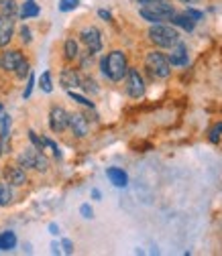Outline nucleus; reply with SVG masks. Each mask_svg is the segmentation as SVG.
Wrapping results in <instances>:
<instances>
[{"label": "nucleus", "instance_id": "obj_23", "mask_svg": "<svg viewBox=\"0 0 222 256\" xmlns=\"http://www.w3.org/2000/svg\"><path fill=\"white\" fill-rule=\"evenodd\" d=\"M63 49H66V57H68V59L78 57V45H76L74 39H68V41H66V47H63Z\"/></svg>", "mask_w": 222, "mask_h": 256}, {"label": "nucleus", "instance_id": "obj_34", "mask_svg": "<svg viewBox=\"0 0 222 256\" xmlns=\"http://www.w3.org/2000/svg\"><path fill=\"white\" fill-rule=\"evenodd\" d=\"M98 16L104 18V20H112V14H110L108 10H98Z\"/></svg>", "mask_w": 222, "mask_h": 256}, {"label": "nucleus", "instance_id": "obj_28", "mask_svg": "<svg viewBox=\"0 0 222 256\" xmlns=\"http://www.w3.org/2000/svg\"><path fill=\"white\" fill-rule=\"evenodd\" d=\"M220 136H222V122L214 124V128L210 130V140H212V142H218V140H220Z\"/></svg>", "mask_w": 222, "mask_h": 256}, {"label": "nucleus", "instance_id": "obj_20", "mask_svg": "<svg viewBox=\"0 0 222 256\" xmlns=\"http://www.w3.org/2000/svg\"><path fill=\"white\" fill-rule=\"evenodd\" d=\"M13 202L11 183H0V206H9Z\"/></svg>", "mask_w": 222, "mask_h": 256}, {"label": "nucleus", "instance_id": "obj_15", "mask_svg": "<svg viewBox=\"0 0 222 256\" xmlns=\"http://www.w3.org/2000/svg\"><path fill=\"white\" fill-rule=\"evenodd\" d=\"M59 82H61V86L66 88V90H72V88H78L82 80H80V76H78L74 70H63Z\"/></svg>", "mask_w": 222, "mask_h": 256}, {"label": "nucleus", "instance_id": "obj_26", "mask_svg": "<svg viewBox=\"0 0 222 256\" xmlns=\"http://www.w3.org/2000/svg\"><path fill=\"white\" fill-rule=\"evenodd\" d=\"M29 138H31V142H33V144H35V148L43 150V146H45V138H39L35 130H29Z\"/></svg>", "mask_w": 222, "mask_h": 256}, {"label": "nucleus", "instance_id": "obj_18", "mask_svg": "<svg viewBox=\"0 0 222 256\" xmlns=\"http://www.w3.org/2000/svg\"><path fill=\"white\" fill-rule=\"evenodd\" d=\"M15 246H17L15 232H3L0 234V250H13Z\"/></svg>", "mask_w": 222, "mask_h": 256}, {"label": "nucleus", "instance_id": "obj_27", "mask_svg": "<svg viewBox=\"0 0 222 256\" xmlns=\"http://www.w3.org/2000/svg\"><path fill=\"white\" fill-rule=\"evenodd\" d=\"M15 72H17V76H19L21 80H23V78H27V76L31 74V70H29V63L23 59V61L19 63V66H17V70H15Z\"/></svg>", "mask_w": 222, "mask_h": 256}, {"label": "nucleus", "instance_id": "obj_13", "mask_svg": "<svg viewBox=\"0 0 222 256\" xmlns=\"http://www.w3.org/2000/svg\"><path fill=\"white\" fill-rule=\"evenodd\" d=\"M167 61H169V66H177V68L185 66V63H187V49H185V45L183 43H175L171 53H169V57H167Z\"/></svg>", "mask_w": 222, "mask_h": 256}, {"label": "nucleus", "instance_id": "obj_32", "mask_svg": "<svg viewBox=\"0 0 222 256\" xmlns=\"http://www.w3.org/2000/svg\"><path fill=\"white\" fill-rule=\"evenodd\" d=\"M21 39H23V43H31V30H29V26H21Z\"/></svg>", "mask_w": 222, "mask_h": 256}, {"label": "nucleus", "instance_id": "obj_9", "mask_svg": "<svg viewBox=\"0 0 222 256\" xmlns=\"http://www.w3.org/2000/svg\"><path fill=\"white\" fill-rule=\"evenodd\" d=\"M15 33V16H0V47H7Z\"/></svg>", "mask_w": 222, "mask_h": 256}, {"label": "nucleus", "instance_id": "obj_10", "mask_svg": "<svg viewBox=\"0 0 222 256\" xmlns=\"http://www.w3.org/2000/svg\"><path fill=\"white\" fill-rule=\"evenodd\" d=\"M5 177H7V183H11V185H25L27 183V173H25V169L21 165L7 167Z\"/></svg>", "mask_w": 222, "mask_h": 256}, {"label": "nucleus", "instance_id": "obj_1", "mask_svg": "<svg viewBox=\"0 0 222 256\" xmlns=\"http://www.w3.org/2000/svg\"><path fill=\"white\" fill-rule=\"evenodd\" d=\"M139 4H143L141 8V16L149 22H163V20H169V16L175 12L171 8V4H165L163 0H137Z\"/></svg>", "mask_w": 222, "mask_h": 256}, {"label": "nucleus", "instance_id": "obj_6", "mask_svg": "<svg viewBox=\"0 0 222 256\" xmlns=\"http://www.w3.org/2000/svg\"><path fill=\"white\" fill-rule=\"evenodd\" d=\"M126 90H129L131 98H141L145 94V84L137 70H126Z\"/></svg>", "mask_w": 222, "mask_h": 256}, {"label": "nucleus", "instance_id": "obj_3", "mask_svg": "<svg viewBox=\"0 0 222 256\" xmlns=\"http://www.w3.org/2000/svg\"><path fill=\"white\" fill-rule=\"evenodd\" d=\"M149 39L159 47H173L175 43H179V33L169 24L155 22L149 30Z\"/></svg>", "mask_w": 222, "mask_h": 256}, {"label": "nucleus", "instance_id": "obj_35", "mask_svg": "<svg viewBox=\"0 0 222 256\" xmlns=\"http://www.w3.org/2000/svg\"><path fill=\"white\" fill-rule=\"evenodd\" d=\"M49 232H51L53 236H57V234H59V228H57V224H49Z\"/></svg>", "mask_w": 222, "mask_h": 256}, {"label": "nucleus", "instance_id": "obj_4", "mask_svg": "<svg viewBox=\"0 0 222 256\" xmlns=\"http://www.w3.org/2000/svg\"><path fill=\"white\" fill-rule=\"evenodd\" d=\"M145 66H147V70H149L155 78H159V80H165V78H169V74H171V66H169L167 57H165L163 53H159V51L147 53Z\"/></svg>", "mask_w": 222, "mask_h": 256}, {"label": "nucleus", "instance_id": "obj_30", "mask_svg": "<svg viewBox=\"0 0 222 256\" xmlns=\"http://www.w3.org/2000/svg\"><path fill=\"white\" fill-rule=\"evenodd\" d=\"M80 214H82L86 220H92V218H94V212H92V208H90L88 204H84V206L80 208Z\"/></svg>", "mask_w": 222, "mask_h": 256}, {"label": "nucleus", "instance_id": "obj_17", "mask_svg": "<svg viewBox=\"0 0 222 256\" xmlns=\"http://www.w3.org/2000/svg\"><path fill=\"white\" fill-rule=\"evenodd\" d=\"M37 14H39V6L33 2V0H25V4L19 10V16L21 18H31V16H37Z\"/></svg>", "mask_w": 222, "mask_h": 256}, {"label": "nucleus", "instance_id": "obj_37", "mask_svg": "<svg viewBox=\"0 0 222 256\" xmlns=\"http://www.w3.org/2000/svg\"><path fill=\"white\" fill-rule=\"evenodd\" d=\"M5 114V108H3V104H0V116H3Z\"/></svg>", "mask_w": 222, "mask_h": 256}, {"label": "nucleus", "instance_id": "obj_14", "mask_svg": "<svg viewBox=\"0 0 222 256\" xmlns=\"http://www.w3.org/2000/svg\"><path fill=\"white\" fill-rule=\"evenodd\" d=\"M106 177L110 179V183L114 187H126V185H129V175H126L122 169H118V167L106 169Z\"/></svg>", "mask_w": 222, "mask_h": 256}, {"label": "nucleus", "instance_id": "obj_7", "mask_svg": "<svg viewBox=\"0 0 222 256\" xmlns=\"http://www.w3.org/2000/svg\"><path fill=\"white\" fill-rule=\"evenodd\" d=\"M82 41L86 43L90 53H98L102 49V35H100V30L94 26H88L82 30Z\"/></svg>", "mask_w": 222, "mask_h": 256}, {"label": "nucleus", "instance_id": "obj_22", "mask_svg": "<svg viewBox=\"0 0 222 256\" xmlns=\"http://www.w3.org/2000/svg\"><path fill=\"white\" fill-rule=\"evenodd\" d=\"M39 86H41V90H43L45 94H49V92L53 90V82H51V74H49V72H43V74H41Z\"/></svg>", "mask_w": 222, "mask_h": 256}, {"label": "nucleus", "instance_id": "obj_21", "mask_svg": "<svg viewBox=\"0 0 222 256\" xmlns=\"http://www.w3.org/2000/svg\"><path fill=\"white\" fill-rule=\"evenodd\" d=\"M9 130H11V118L7 114L0 116V138L7 140L9 138Z\"/></svg>", "mask_w": 222, "mask_h": 256}, {"label": "nucleus", "instance_id": "obj_33", "mask_svg": "<svg viewBox=\"0 0 222 256\" xmlns=\"http://www.w3.org/2000/svg\"><path fill=\"white\" fill-rule=\"evenodd\" d=\"M63 252H66V254H72L74 252V244L70 240H63Z\"/></svg>", "mask_w": 222, "mask_h": 256}, {"label": "nucleus", "instance_id": "obj_2", "mask_svg": "<svg viewBox=\"0 0 222 256\" xmlns=\"http://www.w3.org/2000/svg\"><path fill=\"white\" fill-rule=\"evenodd\" d=\"M126 70L129 66H126V57L122 51H112L102 59V74L112 82H120L126 76Z\"/></svg>", "mask_w": 222, "mask_h": 256}, {"label": "nucleus", "instance_id": "obj_24", "mask_svg": "<svg viewBox=\"0 0 222 256\" xmlns=\"http://www.w3.org/2000/svg\"><path fill=\"white\" fill-rule=\"evenodd\" d=\"M78 4H80V0H61V2H59V10L61 12H70V10L78 8Z\"/></svg>", "mask_w": 222, "mask_h": 256}, {"label": "nucleus", "instance_id": "obj_31", "mask_svg": "<svg viewBox=\"0 0 222 256\" xmlns=\"http://www.w3.org/2000/svg\"><path fill=\"white\" fill-rule=\"evenodd\" d=\"M185 14H187L189 18H192V20H200V18H204V14H202L200 10H194V8H187V10H185Z\"/></svg>", "mask_w": 222, "mask_h": 256}, {"label": "nucleus", "instance_id": "obj_36", "mask_svg": "<svg viewBox=\"0 0 222 256\" xmlns=\"http://www.w3.org/2000/svg\"><path fill=\"white\" fill-rule=\"evenodd\" d=\"M92 198H94V200H98V202H100V198H102V194H100V191H98V189H92Z\"/></svg>", "mask_w": 222, "mask_h": 256}, {"label": "nucleus", "instance_id": "obj_11", "mask_svg": "<svg viewBox=\"0 0 222 256\" xmlns=\"http://www.w3.org/2000/svg\"><path fill=\"white\" fill-rule=\"evenodd\" d=\"M23 59L25 57L21 55V51H7V53H3V57H0V68L7 70V72H15Z\"/></svg>", "mask_w": 222, "mask_h": 256}, {"label": "nucleus", "instance_id": "obj_29", "mask_svg": "<svg viewBox=\"0 0 222 256\" xmlns=\"http://www.w3.org/2000/svg\"><path fill=\"white\" fill-rule=\"evenodd\" d=\"M33 86H35V76H31L29 74V82H27V90H25V98H29V96H31V92H33Z\"/></svg>", "mask_w": 222, "mask_h": 256}, {"label": "nucleus", "instance_id": "obj_19", "mask_svg": "<svg viewBox=\"0 0 222 256\" xmlns=\"http://www.w3.org/2000/svg\"><path fill=\"white\" fill-rule=\"evenodd\" d=\"M19 12L17 2L15 0H0V16L7 14V16H15Z\"/></svg>", "mask_w": 222, "mask_h": 256}, {"label": "nucleus", "instance_id": "obj_25", "mask_svg": "<svg viewBox=\"0 0 222 256\" xmlns=\"http://www.w3.org/2000/svg\"><path fill=\"white\" fill-rule=\"evenodd\" d=\"M70 98L74 100V102H78V104H82V106H88V108H94V104L88 100V98H84V96H80V94H76V92H72L70 90Z\"/></svg>", "mask_w": 222, "mask_h": 256}, {"label": "nucleus", "instance_id": "obj_38", "mask_svg": "<svg viewBox=\"0 0 222 256\" xmlns=\"http://www.w3.org/2000/svg\"><path fill=\"white\" fill-rule=\"evenodd\" d=\"M0 152H3V144H0Z\"/></svg>", "mask_w": 222, "mask_h": 256}, {"label": "nucleus", "instance_id": "obj_5", "mask_svg": "<svg viewBox=\"0 0 222 256\" xmlns=\"http://www.w3.org/2000/svg\"><path fill=\"white\" fill-rule=\"evenodd\" d=\"M19 165L23 169H37V171H47L49 167L45 154L39 148H25L19 154Z\"/></svg>", "mask_w": 222, "mask_h": 256}, {"label": "nucleus", "instance_id": "obj_12", "mask_svg": "<svg viewBox=\"0 0 222 256\" xmlns=\"http://www.w3.org/2000/svg\"><path fill=\"white\" fill-rule=\"evenodd\" d=\"M72 130H74V134L76 136H86L88 134V130H90V126H88V120H86V116H82V114H72L70 116V124H68Z\"/></svg>", "mask_w": 222, "mask_h": 256}, {"label": "nucleus", "instance_id": "obj_8", "mask_svg": "<svg viewBox=\"0 0 222 256\" xmlns=\"http://www.w3.org/2000/svg\"><path fill=\"white\" fill-rule=\"evenodd\" d=\"M68 124H70V114L63 108L57 106L49 112V126H51L53 132H63L68 128Z\"/></svg>", "mask_w": 222, "mask_h": 256}, {"label": "nucleus", "instance_id": "obj_16", "mask_svg": "<svg viewBox=\"0 0 222 256\" xmlns=\"http://www.w3.org/2000/svg\"><path fill=\"white\" fill-rule=\"evenodd\" d=\"M169 20L173 22V24H177V26H181L183 30H192L194 28V24H196V20H192L185 12H173L171 16H169Z\"/></svg>", "mask_w": 222, "mask_h": 256}]
</instances>
